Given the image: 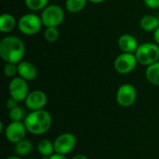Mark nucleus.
Wrapping results in <instances>:
<instances>
[{"label": "nucleus", "mask_w": 159, "mask_h": 159, "mask_svg": "<svg viewBox=\"0 0 159 159\" xmlns=\"http://www.w3.org/2000/svg\"><path fill=\"white\" fill-rule=\"evenodd\" d=\"M25 50L23 41L15 35H7L0 41V57L5 62L18 64L24 58Z\"/></svg>", "instance_id": "f257e3e1"}, {"label": "nucleus", "mask_w": 159, "mask_h": 159, "mask_svg": "<svg viewBox=\"0 0 159 159\" xmlns=\"http://www.w3.org/2000/svg\"><path fill=\"white\" fill-rule=\"evenodd\" d=\"M140 26L145 32H154L159 26V18L154 15H144L140 20Z\"/></svg>", "instance_id": "dca6fc26"}, {"label": "nucleus", "mask_w": 159, "mask_h": 159, "mask_svg": "<svg viewBox=\"0 0 159 159\" xmlns=\"http://www.w3.org/2000/svg\"><path fill=\"white\" fill-rule=\"evenodd\" d=\"M29 133L36 136L47 133L52 126V116L45 109L31 111L23 120Z\"/></svg>", "instance_id": "f03ea898"}, {"label": "nucleus", "mask_w": 159, "mask_h": 159, "mask_svg": "<svg viewBox=\"0 0 159 159\" xmlns=\"http://www.w3.org/2000/svg\"><path fill=\"white\" fill-rule=\"evenodd\" d=\"M143 2L144 5L151 9L159 8V0H143Z\"/></svg>", "instance_id": "b1692460"}, {"label": "nucleus", "mask_w": 159, "mask_h": 159, "mask_svg": "<svg viewBox=\"0 0 159 159\" xmlns=\"http://www.w3.org/2000/svg\"><path fill=\"white\" fill-rule=\"evenodd\" d=\"M117 46L122 52L126 53H135L139 43L135 36L129 34H124L119 36L117 40Z\"/></svg>", "instance_id": "f8f14e48"}, {"label": "nucleus", "mask_w": 159, "mask_h": 159, "mask_svg": "<svg viewBox=\"0 0 159 159\" xmlns=\"http://www.w3.org/2000/svg\"><path fill=\"white\" fill-rule=\"evenodd\" d=\"M138 63L149 66L159 61V45L157 43L146 42L139 45L136 52L134 53Z\"/></svg>", "instance_id": "7ed1b4c3"}, {"label": "nucleus", "mask_w": 159, "mask_h": 159, "mask_svg": "<svg viewBox=\"0 0 159 159\" xmlns=\"http://www.w3.org/2000/svg\"><path fill=\"white\" fill-rule=\"evenodd\" d=\"M76 143H77L76 137L73 133L70 132L61 133L59 136H57L53 142L55 153L67 156L68 154L73 152V150L75 148Z\"/></svg>", "instance_id": "6e6552de"}, {"label": "nucleus", "mask_w": 159, "mask_h": 159, "mask_svg": "<svg viewBox=\"0 0 159 159\" xmlns=\"http://www.w3.org/2000/svg\"><path fill=\"white\" fill-rule=\"evenodd\" d=\"M4 74L7 77H9V78L15 77L16 75H18V64L6 62L4 66Z\"/></svg>", "instance_id": "5701e85b"}, {"label": "nucleus", "mask_w": 159, "mask_h": 159, "mask_svg": "<svg viewBox=\"0 0 159 159\" xmlns=\"http://www.w3.org/2000/svg\"><path fill=\"white\" fill-rule=\"evenodd\" d=\"M18 103H19V102H17V101L14 100L13 98L9 97V98L7 100V102H6V107H7V110H10V109H13V108L19 106Z\"/></svg>", "instance_id": "393cba45"}, {"label": "nucleus", "mask_w": 159, "mask_h": 159, "mask_svg": "<svg viewBox=\"0 0 159 159\" xmlns=\"http://www.w3.org/2000/svg\"><path fill=\"white\" fill-rule=\"evenodd\" d=\"M8 92L9 96L17 102H24L30 92L28 81L24 80L20 76L11 78L8 84Z\"/></svg>", "instance_id": "1a4fd4ad"}, {"label": "nucleus", "mask_w": 159, "mask_h": 159, "mask_svg": "<svg viewBox=\"0 0 159 159\" xmlns=\"http://www.w3.org/2000/svg\"><path fill=\"white\" fill-rule=\"evenodd\" d=\"M43 22L40 16L34 13H26L22 15L18 20L19 31L25 35H34L40 32Z\"/></svg>", "instance_id": "39448f33"}, {"label": "nucleus", "mask_w": 159, "mask_h": 159, "mask_svg": "<svg viewBox=\"0 0 159 159\" xmlns=\"http://www.w3.org/2000/svg\"><path fill=\"white\" fill-rule=\"evenodd\" d=\"M89 0H66L65 8L70 13H77L82 11L87 6Z\"/></svg>", "instance_id": "6ab92c4d"}, {"label": "nucleus", "mask_w": 159, "mask_h": 159, "mask_svg": "<svg viewBox=\"0 0 159 159\" xmlns=\"http://www.w3.org/2000/svg\"><path fill=\"white\" fill-rule=\"evenodd\" d=\"M72 159H89L87 156H85V155H82V154H77V155H75V157H73V158Z\"/></svg>", "instance_id": "cd10ccee"}, {"label": "nucleus", "mask_w": 159, "mask_h": 159, "mask_svg": "<svg viewBox=\"0 0 159 159\" xmlns=\"http://www.w3.org/2000/svg\"><path fill=\"white\" fill-rule=\"evenodd\" d=\"M153 36H154V41L159 45V26L153 32Z\"/></svg>", "instance_id": "a878e982"}, {"label": "nucleus", "mask_w": 159, "mask_h": 159, "mask_svg": "<svg viewBox=\"0 0 159 159\" xmlns=\"http://www.w3.org/2000/svg\"><path fill=\"white\" fill-rule=\"evenodd\" d=\"M44 37L49 43L56 42L60 37V31L58 30V27H47L44 32Z\"/></svg>", "instance_id": "412c9836"}, {"label": "nucleus", "mask_w": 159, "mask_h": 159, "mask_svg": "<svg viewBox=\"0 0 159 159\" xmlns=\"http://www.w3.org/2000/svg\"><path fill=\"white\" fill-rule=\"evenodd\" d=\"M24 4L32 11H42L48 6V0H24Z\"/></svg>", "instance_id": "aec40b11"}, {"label": "nucleus", "mask_w": 159, "mask_h": 159, "mask_svg": "<svg viewBox=\"0 0 159 159\" xmlns=\"http://www.w3.org/2000/svg\"><path fill=\"white\" fill-rule=\"evenodd\" d=\"M18 75L26 81H33L37 77V69L30 61H21L18 63Z\"/></svg>", "instance_id": "ddd939ff"}, {"label": "nucleus", "mask_w": 159, "mask_h": 159, "mask_svg": "<svg viewBox=\"0 0 159 159\" xmlns=\"http://www.w3.org/2000/svg\"><path fill=\"white\" fill-rule=\"evenodd\" d=\"M6 159H21L20 157H18V156H10V157H7Z\"/></svg>", "instance_id": "c756f323"}, {"label": "nucleus", "mask_w": 159, "mask_h": 159, "mask_svg": "<svg viewBox=\"0 0 159 159\" xmlns=\"http://www.w3.org/2000/svg\"><path fill=\"white\" fill-rule=\"evenodd\" d=\"M137 99V89L129 83L121 85L116 91V101L117 104L121 107L127 108L133 105Z\"/></svg>", "instance_id": "0eeeda50"}, {"label": "nucleus", "mask_w": 159, "mask_h": 159, "mask_svg": "<svg viewBox=\"0 0 159 159\" xmlns=\"http://www.w3.org/2000/svg\"><path fill=\"white\" fill-rule=\"evenodd\" d=\"M27 132L28 131L23 121H10L4 129L6 140L13 144L25 139Z\"/></svg>", "instance_id": "9d476101"}, {"label": "nucleus", "mask_w": 159, "mask_h": 159, "mask_svg": "<svg viewBox=\"0 0 159 159\" xmlns=\"http://www.w3.org/2000/svg\"><path fill=\"white\" fill-rule=\"evenodd\" d=\"M138 64L137 58L134 53H120L114 61V67L119 75H128L133 72Z\"/></svg>", "instance_id": "423d86ee"}, {"label": "nucleus", "mask_w": 159, "mask_h": 159, "mask_svg": "<svg viewBox=\"0 0 159 159\" xmlns=\"http://www.w3.org/2000/svg\"><path fill=\"white\" fill-rule=\"evenodd\" d=\"M124 159H126V158H124Z\"/></svg>", "instance_id": "7c9ffc66"}, {"label": "nucleus", "mask_w": 159, "mask_h": 159, "mask_svg": "<svg viewBox=\"0 0 159 159\" xmlns=\"http://www.w3.org/2000/svg\"><path fill=\"white\" fill-rule=\"evenodd\" d=\"M37 151L38 153L45 157H49L55 154L54 143L48 139H41L37 143Z\"/></svg>", "instance_id": "f3484780"}, {"label": "nucleus", "mask_w": 159, "mask_h": 159, "mask_svg": "<svg viewBox=\"0 0 159 159\" xmlns=\"http://www.w3.org/2000/svg\"><path fill=\"white\" fill-rule=\"evenodd\" d=\"M8 117L10 121H22L25 118L23 110L20 106L8 110Z\"/></svg>", "instance_id": "4be33fe9"}, {"label": "nucleus", "mask_w": 159, "mask_h": 159, "mask_svg": "<svg viewBox=\"0 0 159 159\" xmlns=\"http://www.w3.org/2000/svg\"><path fill=\"white\" fill-rule=\"evenodd\" d=\"M18 26V20L9 13H3L0 17V31L4 34L10 33Z\"/></svg>", "instance_id": "4468645a"}, {"label": "nucleus", "mask_w": 159, "mask_h": 159, "mask_svg": "<svg viewBox=\"0 0 159 159\" xmlns=\"http://www.w3.org/2000/svg\"><path fill=\"white\" fill-rule=\"evenodd\" d=\"M48 159H67L66 156H63V155H60V154H53L51 157H49Z\"/></svg>", "instance_id": "bb28decb"}, {"label": "nucleus", "mask_w": 159, "mask_h": 159, "mask_svg": "<svg viewBox=\"0 0 159 159\" xmlns=\"http://www.w3.org/2000/svg\"><path fill=\"white\" fill-rule=\"evenodd\" d=\"M145 77L149 83L159 87V61L147 66L145 70Z\"/></svg>", "instance_id": "a211bd4d"}, {"label": "nucleus", "mask_w": 159, "mask_h": 159, "mask_svg": "<svg viewBox=\"0 0 159 159\" xmlns=\"http://www.w3.org/2000/svg\"><path fill=\"white\" fill-rule=\"evenodd\" d=\"M48 103V96L43 90L35 89L30 91L24 101V104L30 111L42 110Z\"/></svg>", "instance_id": "9b49d317"}, {"label": "nucleus", "mask_w": 159, "mask_h": 159, "mask_svg": "<svg viewBox=\"0 0 159 159\" xmlns=\"http://www.w3.org/2000/svg\"><path fill=\"white\" fill-rule=\"evenodd\" d=\"M65 13L59 5H48L41 12L40 18L43 25L47 27H58L64 20Z\"/></svg>", "instance_id": "20e7f679"}, {"label": "nucleus", "mask_w": 159, "mask_h": 159, "mask_svg": "<svg viewBox=\"0 0 159 159\" xmlns=\"http://www.w3.org/2000/svg\"><path fill=\"white\" fill-rule=\"evenodd\" d=\"M90 3H93V4H101L102 2H104L105 0H89Z\"/></svg>", "instance_id": "c85d7f7f"}, {"label": "nucleus", "mask_w": 159, "mask_h": 159, "mask_svg": "<svg viewBox=\"0 0 159 159\" xmlns=\"http://www.w3.org/2000/svg\"><path fill=\"white\" fill-rule=\"evenodd\" d=\"M33 150H34V144L28 139H23L20 142L15 143L14 148H13L15 155L20 157H27L33 152Z\"/></svg>", "instance_id": "2eb2a0df"}]
</instances>
